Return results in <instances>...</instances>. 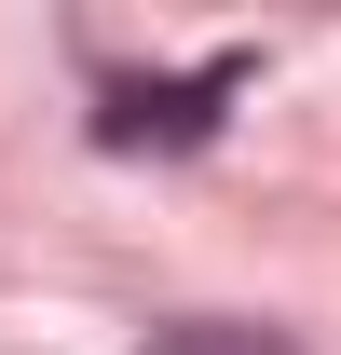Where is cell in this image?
I'll use <instances>...</instances> for the list:
<instances>
[{
  "label": "cell",
  "mask_w": 341,
  "mask_h": 355,
  "mask_svg": "<svg viewBox=\"0 0 341 355\" xmlns=\"http://www.w3.org/2000/svg\"><path fill=\"white\" fill-rule=\"evenodd\" d=\"M150 355H287L273 328H232V314H177V328H150Z\"/></svg>",
  "instance_id": "2"
},
{
  "label": "cell",
  "mask_w": 341,
  "mask_h": 355,
  "mask_svg": "<svg viewBox=\"0 0 341 355\" xmlns=\"http://www.w3.org/2000/svg\"><path fill=\"white\" fill-rule=\"evenodd\" d=\"M259 55H205V69H177V83H110L96 96V137L110 150H205L218 137V96H246Z\"/></svg>",
  "instance_id": "1"
}]
</instances>
